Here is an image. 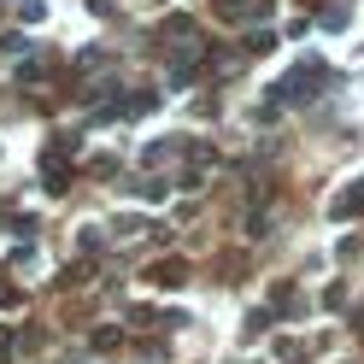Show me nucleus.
<instances>
[{
  "mask_svg": "<svg viewBox=\"0 0 364 364\" xmlns=\"http://www.w3.org/2000/svg\"><path fill=\"white\" fill-rule=\"evenodd\" d=\"M358 212H364V176H353L347 188H335V200H329V218L335 223H353Z\"/></svg>",
  "mask_w": 364,
  "mask_h": 364,
  "instance_id": "nucleus-2",
  "label": "nucleus"
},
{
  "mask_svg": "<svg viewBox=\"0 0 364 364\" xmlns=\"http://www.w3.org/2000/svg\"><path fill=\"white\" fill-rule=\"evenodd\" d=\"M311 82H323V59H300L288 77H277V100H282V106H306V100L317 95Z\"/></svg>",
  "mask_w": 364,
  "mask_h": 364,
  "instance_id": "nucleus-1",
  "label": "nucleus"
},
{
  "mask_svg": "<svg viewBox=\"0 0 364 364\" xmlns=\"http://www.w3.org/2000/svg\"><path fill=\"white\" fill-rule=\"evenodd\" d=\"M270 48H277V36H270V30H253V36H247V53H270Z\"/></svg>",
  "mask_w": 364,
  "mask_h": 364,
  "instance_id": "nucleus-4",
  "label": "nucleus"
},
{
  "mask_svg": "<svg viewBox=\"0 0 364 364\" xmlns=\"http://www.w3.org/2000/svg\"><path fill=\"white\" fill-rule=\"evenodd\" d=\"M41 188H48V194H65V188H71V176H65L59 165H48V182H41Z\"/></svg>",
  "mask_w": 364,
  "mask_h": 364,
  "instance_id": "nucleus-5",
  "label": "nucleus"
},
{
  "mask_svg": "<svg viewBox=\"0 0 364 364\" xmlns=\"http://www.w3.org/2000/svg\"><path fill=\"white\" fill-rule=\"evenodd\" d=\"M270 329V311H253V317H247V341H259Z\"/></svg>",
  "mask_w": 364,
  "mask_h": 364,
  "instance_id": "nucleus-6",
  "label": "nucleus"
},
{
  "mask_svg": "<svg viewBox=\"0 0 364 364\" xmlns=\"http://www.w3.org/2000/svg\"><path fill=\"white\" fill-rule=\"evenodd\" d=\"M147 277H153L159 288H182V282H188V264H182V259H165V264H153Z\"/></svg>",
  "mask_w": 364,
  "mask_h": 364,
  "instance_id": "nucleus-3",
  "label": "nucleus"
},
{
  "mask_svg": "<svg viewBox=\"0 0 364 364\" xmlns=\"http://www.w3.org/2000/svg\"><path fill=\"white\" fill-rule=\"evenodd\" d=\"M12 353H18V335H12V329H0V358H12Z\"/></svg>",
  "mask_w": 364,
  "mask_h": 364,
  "instance_id": "nucleus-7",
  "label": "nucleus"
}]
</instances>
